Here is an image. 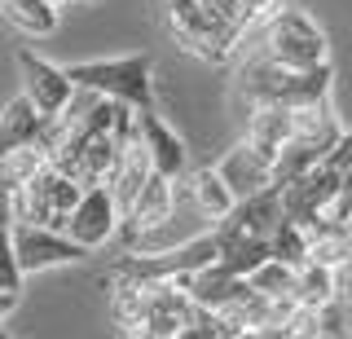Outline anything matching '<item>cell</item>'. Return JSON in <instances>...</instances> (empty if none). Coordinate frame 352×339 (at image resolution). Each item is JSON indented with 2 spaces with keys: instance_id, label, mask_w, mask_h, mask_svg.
I'll return each mask as SVG.
<instances>
[{
  "instance_id": "cell-10",
  "label": "cell",
  "mask_w": 352,
  "mask_h": 339,
  "mask_svg": "<svg viewBox=\"0 0 352 339\" xmlns=\"http://www.w3.org/2000/svg\"><path fill=\"white\" fill-rule=\"evenodd\" d=\"M176 287H185V295H190L198 309L220 313V317L251 300V282L242 273L225 269V265H203V269L185 273V278H176Z\"/></svg>"
},
{
  "instance_id": "cell-13",
  "label": "cell",
  "mask_w": 352,
  "mask_h": 339,
  "mask_svg": "<svg viewBox=\"0 0 352 339\" xmlns=\"http://www.w3.org/2000/svg\"><path fill=\"white\" fill-rule=\"evenodd\" d=\"M282 185H269V190L251 194V199H238L234 212L225 216V221H216L220 229H229V234H242V238H260V243H269L273 229L282 225Z\"/></svg>"
},
{
  "instance_id": "cell-14",
  "label": "cell",
  "mask_w": 352,
  "mask_h": 339,
  "mask_svg": "<svg viewBox=\"0 0 352 339\" xmlns=\"http://www.w3.org/2000/svg\"><path fill=\"white\" fill-rule=\"evenodd\" d=\"M150 177H154V168H150V155H146V141H141V133H132L124 141V150H119V163L106 177V190L115 194L119 212H128V207L137 203V194L146 190Z\"/></svg>"
},
{
  "instance_id": "cell-20",
  "label": "cell",
  "mask_w": 352,
  "mask_h": 339,
  "mask_svg": "<svg viewBox=\"0 0 352 339\" xmlns=\"http://www.w3.org/2000/svg\"><path fill=\"white\" fill-rule=\"evenodd\" d=\"M330 300H335V273L326 265H317V260H304V265L295 269V304H304V309H326Z\"/></svg>"
},
{
  "instance_id": "cell-2",
  "label": "cell",
  "mask_w": 352,
  "mask_h": 339,
  "mask_svg": "<svg viewBox=\"0 0 352 339\" xmlns=\"http://www.w3.org/2000/svg\"><path fill=\"white\" fill-rule=\"evenodd\" d=\"M256 36V53L269 62H282V67H326V31L295 5H278L264 23L251 31Z\"/></svg>"
},
{
  "instance_id": "cell-9",
  "label": "cell",
  "mask_w": 352,
  "mask_h": 339,
  "mask_svg": "<svg viewBox=\"0 0 352 339\" xmlns=\"http://www.w3.org/2000/svg\"><path fill=\"white\" fill-rule=\"evenodd\" d=\"M216 168H220V177L229 181V190H234L238 199H251V194L278 185V150H269V146H260V141L242 137L238 146L216 163Z\"/></svg>"
},
{
  "instance_id": "cell-25",
  "label": "cell",
  "mask_w": 352,
  "mask_h": 339,
  "mask_svg": "<svg viewBox=\"0 0 352 339\" xmlns=\"http://www.w3.org/2000/svg\"><path fill=\"white\" fill-rule=\"evenodd\" d=\"M14 304H18V291H0V322L14 313Z\"/></svg>"
},
{
  "instance_id": "cell-15",
  "label": "cell",
  "mask_w": 352,
  "mask_h": 339,
  "mask_svg": "<svg viewBox=\"0 0 352 339\" xmlns=\"http://www.w3.org/2000/svg\"><path fill=\"white\" fill-rule=\"evenodd\" d=\"M185 190H190L194 207L207 216V221H225L229 212H234L238 194L229 190V181L220 177V168L212 163V168H190L185 172Z\"/></svg>"
},
{
  "instance_id": "cell-21",
  "label": "cell",
  "mask_w": 352,
  "mask_h": 339,
  "mask_svg": "<svg viewBox=\"0 0 352 339\" xmlns=\"http://www.w3.org/2000/svg\"><path fill=\"white\" fill-rule=\"evenodd\" d=\"M44 168H49V155H44L40 146H22V150H9V155H0V185H5V190L14 194L18 185L36 181Z\"/></svg>"
},
{
  "instance_id": "cell-29",
  "label": "cell",
  "mask_w": 352,
  "mask_h": 339,
  "mask_svg": "<svg viewBox=\"0 0 352 339\" xmlns=\"http://www.w3.org/2000/svg\"><path fill=\"white\" fill-rule=\"evenodd\" d=\"M80 5H97V0H80Z\"/></svg>"
},
{
  "instance_id": "cell-11",
  "label": "cell",
  "mask_w": 352,
  "mask_h": 339,
  "mask_svg": "<svg viewBox=\"0 0 352 339\" xmlns=\"http://www.w3.org/2000/svg\"><path fill=\"white\" fill-rule=\"evenodd\" d=\"M172 207H176V181L154 172L146 181V190L137 194V203L124 212V225H119L124 243H141V238H150L154 229H163L172 221Z\"/></svg>"
},
{
  "instance_id": "cell-3",
  "label": "cell",
  "mask_w": 352,
  "mask_h": 339,
  "mask_svg": "<svg viewBox=\"0 0 352 339\" xmlns=\"http://www.w3.org/2000/svg\"><path fill=\"white\" fill-rule=\"evenodd\" d=\"M66 75L75 80V89H93L102 97L132 106V111H154V67L146 53L132 58H106V62H75L66 67Z\"/></svg>"
},
{
  "instance_id": "cell-28",
  "label": "cell",
  "mask_w": 352,
  "mask_h": 339,
  "mask_svg": "<svg viewBox=\"0 0 352 339\" xmlns=\"http://www.w3.org/2000/svg\"><path fill=\"white\" fill-rule=\"evenodd\" d=\"M348 238H352V216H348Z\"/></svg>"
},
{
  "instance_id": "cell-16",
  "label": "cell",
  "mask_w": 352,
  "mask_h": 339,
  "mask_svg": "<svg viewBox=\"0 0 352 339\" xmlns=\"http://www.w3.org/2000/svg\"><path fill=\"white\" fill-rule=\"evenodd\" d=\"M44 128H49V119L31 106V97H14V102L0 111V155L22 150V146H40Z\"/></svg>"
},
{
  "instance_id": "cell-22",
  "label": "cell",
  "mask_w": 352,
  "mask_h": 339,
  "mask_svg": "<svg viewBox=\"0 0 352 339\" xmlns=\"http://www.w3.org/2000/svg\"><path fill=\"white\" fill-rule=\"evenodd\" d=\"M247 282H251L256 295H264V300H295V265H286V260L269 256Z\"/></svg>"
},
{
  "instance_id": "cell-1",
  "label": "cell",
  "mask_w": 352,
  "mask_h": 339,
  "mask_svg": "<svg viewBox=\"0 0 352 339\" xmlns=\"http://www.w3.org/2000/svg\"><path fill=\"white\" fill-rule=\"evenodd\" d=\"M238 93L247 106H322L330 93V62L326 67H282L269 58H251L242 67Z\"/></svg>"
},
{
  "instance_id": "cell-18",
  "label": "cell",
  "mask_w": 352,
  "mask_h": 339,
  "mask_svg": "<svg viewBox=\"0 0 352 339\" xmlns=\"http://www.w3.org/2000/svg\"><path fill=\"white\" fill-rule=\"evenodd\" d=\"M216 234V247H220V260L216 265H225V269H234L242 273V278H251L264 260H269V243H260V238H242V234H229V229H212Z\"/></svg>"
},
{
  "instance_id": "cell-4",
  "label": "cell",
  "mask_w": 352,
  "mask_h": 339,
  "mask_svg": "<svg viewBox=\"0 0 352 339\" xmlns=\"http://www.w3.org/2000/svg\"><path fill=\"white\" fill-rule=\"evenodd\" d=\"M339 185H344V172H335L322 159L317 168H308L304 177L282 185V212L286 221H295L300 229H313L322 216H330V207L339 203Z\"/></svg>"
},
{
  "instance_id": "cell-7",
  "label": "cell",
  "mask_w": 352,
  "mask_h": 339,
  "mask_svg": "<svg viewBox=\"0 0 352 339\" xmlns=\"http://www.w3.org/2000/svg\"><path fill=\"white\" fill-rule=\"evenodd\" d=\"M18 75H22V97H31V106L44 119H58L75 97V80L66 75V67H53L40 53L22 49L18 53Z\"/></svg>"
},
{
  "instance_id": "cell-8",
  "label": "cell",
  "mask_w": 352,
  "mask_h": 339,
  "mask_svg": "<svg viewBox=\"0 0 352 339\" xmlns=\"http://www.w3.org/2000/svg\"><path fill=\"white\" fill-rule=\"evenodd\" d=\"M14 256H18L22 273H44V269H58V265H75L88 251L75 243V238H66L62 229L14 225Z\"/></svg>"
},
{
  "instance_id": "cell-5",
  "label": "cell",
  "mask_w": 352,
  "mask_h": 339,
  "mask_svg": "<svg viewBox=\"0 0 352 339\" xmlns=\"http://www.w3.org/2000/svg\"><path fill=\"white\" fill-rule=\"evenodd\" d=\"M168 27L181 40V49H190L203 62H225L234 53V40L203 14V0H168Z\"/></svg>"
},
{
  "instance_id": "cell-17",
  "label": "cell",
  "mask_w": 352,
  "mask_h": 339,
  "mask_svg": "<svg viewBox=\"0 0 352 339\" xmlns=\"http://www.w3.org/2000/svg\"><path fill=\"white\" fill-rule=\"evenodd\" d=\"M308 234V260H317V265L335 269L352 260V238H348V221H317L313 229H304Z\"/></svg>"
},
{
  "instance_id": "cell-6",
  "label": "cell",
  "mask_w": 352,
  "mask_h": 339,
  "mask_svg": "<svg viewBox=\"0 0 352 339\" xmlns=\"http://www.w3.org/2000/svg\"><path fill=\"white\" fill-rule=\"evenodd\" d=\"M119 225H124V212H119L115 194H110L106 185H88L80 207L66 216V229H62V234L75 238L84 251H97V247H106L110 238L119 234Z\"/></svg>"
},
{
  "instance_id": "cell-12",
  "label": "cell",
  "mask_w": 352,
  "mask_h": 339,
  "mask_svg": "<svg viewBox=\"0 0 352 339\" xmlns=\"http://www.w3.org/2000/svg\"><path fill=\"white\" fill-rule=\"evenodd\" d=\"M137 133L146 141V155H150V168L168 181H181L190 172V150L185 141L176 137V128H168L154 111H137Z\"/></svg>"
},
{
  "instance_id": "cell-31",
  "label": "cell",
  "mask_w": 352,
  "mask_h": 339,
  "mask_svg": "<svg viewBox=\"0 0 352 339\" xmlns=\"http://www.w3.org/2000/svg\"><path fill=\"white\" fill-rule=\"evenodd\" d=\"M0 339H5V331H0Z\"/></svg>"
},
{
  "instance_id": "cell-26",
  "label": "cell",
  "mask_w": 352,
  "mask_h": 339,
  "mask_svg": "<svg viewBox=\"0 0 352 339\" xmlns=\"http://www.w3.org/2000/svg\"><path fill=\"white\" fill-rule=\"evenodd\" d=\"M132 339H176V335H159V331H137Z\"/></svg>"
},
{
  "instance_id": "cell-23",
  "label": "cell",
  "mask_w": 352,
  "mask_h": 339,
  "mask_svg": "<svg viewBox=\"0 0 352 339\" xmlns=\"http://www.w3.org/2000/svg\"><path fill=\"white\" fill-rule=\"evenodd\" d=\"M269 256H273V260H286V265L300 269L304 260H308V234H304L295 221H286V216H282V225L273 229V238H269Z\"/></svg>"
},
{
  "instance_id": "cell-19",
  "label": "cell",
  "mask_w": 352,
  "mask_h": 339,
  "mask_svg": "<svg viewBox=\"0 0 352 339\" xmlns=\"http://www.w3.org/2000/svg\"><path fill=\"white\" fill-rule=\"evenodd\" d=\"M0 14L22 36H49L58 27V5H49V0H0Z\"/></svg>"
},
{
  "instance_id": "cell-24",
  "label": "cell",
  "mask_w": 352,
  "mask_h": 339,
  "mask_svg": "<svg viewBox=\"0 0 352 339\" xmlns=\"http://www.w3.org/2000/svg\"><path fill=\"white\" fill-rule=\"evenodd\" d=\"M330 273H335V300H330V304H352V260L335 265Z\"/></svg>"
},
{
  "instance_id": "cell-30",
  "label": "cell",
  "mask_w": 352,
  "mask_h": 339,
  "mask_svg": "<svg viewBox=\"0 0 352 339\" xmlns=\"http://www.w3.org/2000/svg\"><path fill=\"white\" fill-rule=\"evenodd\" d=\"M317 339H330V335H326V331H322V335H317Z\"/></svg>"
},
{
  "instance_id": "cell-27",
  "label": "cell",
  "mask_w": 352,
  "mask_h": 339,
  "mask_svg": "<svg viewBox=\"0 0 352 339\" xmlns=\"http://www.w3.org/2000/svg\"><path fill=\"white\" fill-rule=\"evenodd\" d=\"M49 5H58V9H62V5H66V0H49Z\"/></svg>"
}]
</instances>
